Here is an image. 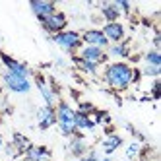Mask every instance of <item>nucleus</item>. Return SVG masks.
<instances>
[{"mask_svg":"<svg viewBox=\"0 0 161 161\" xmlns=\"http://www.w3.org/2000/svg\"><path fill=\"white\" fill-rule=\"evenodd\" d=\"M54 114H56V126H58V132L66 138H72L78 130L74 124V109L68 105L66 101H58L54 107Z\"/></svg>","mask_w":161,"mask_h":161,"instance_id":"2","label":"nucleus"},{"mask_svg":"<svg viewBox=\"0 0 161 161\" xmlns=\"http://www.w3.org/2000/svg\"><path fill=\"white\" fill-rule=\"evenodd\" d=\"M105 53L111 58H120V62H122L124 58H130V43L122 41V43H117V45H109L105 49Z\"/></svg>","mask_w":161,"mask_h":161,"instance_id":"15","label":"nucleus"},{"mask_svg":"<svg viewBox=\"0 0 161 161\" xmlns=\"http://www.w3.org/2000/svg\"><path fill=\"white\" fill-rule=\"evenodd\" d=\"M140 74L155 80V78H159V74H161V66H149V64H144L142 70H140Z\"/></svg>","mask_w":161,"mask_h":161,"instance_id":"23","label":"nucleus"},{"mask_svg":"<svg viewBox=\"0 0 161 161\" xmlns=\"http://www.w3.org/2000/svg\"><path fill=\"white\" fill-rule=\"evenodd\" d=\"M2 147H4V136L0 134V152H2Z\"/></svg>","mask_w":161,"mask_h":161,"instance_id":"32","label":"nucleus"},{"mask_svg":"<svg viewBox=\"0 0 161 161\" xmlns=\"http://www.w3.org/2000/svg\"><path fill=\"white\" fill-rule=\"evenodd\" d=\"M78 56H80V58H84V60H87V62H93V64H97V66L105 64V62L109 60L107 53L103 51V49H99V47H89V45H86V47L80 49Z\"/></svg>","mask_w":161,"mask_h":161,"instance_id":"10","label":"nucleus"},{"mask_svg":"<svg viewBox=\"0 0 161 161\" xmlns=\"http://www.w3.org/2000/svg\"><path fill=\"white\" fill-rule=\"evenodd\" d=\"M136 161H155V159H152V157H138Z\"/></svg>","mask_w":161,"mask_h":161,"instance_id":"31","label":"nucleus"},{"mask_svg":"<svg viewBox=\"0 0 161 161\" xmlns=\"http://www.w3.org/2000/svg\"><path fill=\"white\" fill-rule=\"evenodd\" d=\"M35 86H37V89L41 91V97H43V101H45V105H47V107H56V103H58L56 91L53 89L51 84H47V80H45L41 74L35 76Z\"/></svg>","mask_w":161,"mask_h":161,"instance_id":"9","label":"nucleus"},{"mask_svg":"<svg viewBox=\"0 0 161 161\" xmlns=\"http://www.w3.org/2000/svg\"><path fill=\"white\" fill-rule=\"evenodd\" d=\"M122 161H128V159H122Z\"/></svg>","mask_w":161,"mask_h":161,"instance_id":"36","label":"nucleus"},{"mask_svg":"<svg viewBox=\"0 0 161 161\" xmlns=\"http://www.w3.org/2000/svg\"><path fill=\"white\" fill-rule=\"evenodd\" d=\"M103 35L109 41V45H117V43H122L126 39V27L120 24V21H113V24H103L101 27Z\"/></svg>","mask_w":161,"mask_h":161,"instance_id":"6","label":"nucleus"},{"mask_svg":"<svg viewBox=\"0 0 161 161\" xmlns=\"http://www.w3.org/2000/svg\"><path fill=\"white\" fill-rule=\"evenodd\" d=\"M99 159H101L99 153L95 152V149H91V147H89V152H87L84 157H80V161H99Z\"/></svg>","mask_w":161,"mask_h":161,"instance_id":"27","label":"nucleus"},{"mask_svg":"<svg viewBox=\"0 0 161 161\" xmlns=\"http://www.w3.org/2000/svg\"><path fill=\"white\" fill-rule=\"evenodd\" d=\"M0 122H2V109H0Z\"/></svg>","mask_w":161,"mask_h":161,"instance_id":"34","label":"nucleus"},{"mask_svg":"<svg viewBox=\"0 0 161 161\" xmlns=\"http://www.w3.org/2000/svg\"><path fill=\"white\" fill-rule=\"evenodd\" d=\"M159 95H161V82H159V78H155L153 84H152V99L157 101Z\"/></svg>","mask_w":161,"mask_h":161,"instance_id":"26","label":"nucleus"},{"mask_svg":"<svg viewBox=\"0 0 161 161\" xmlns=\"http://www.w3.org/2000/svg\"><path fill=\"white\" fill-rule=\"evenodd\" d=\"M74 64H76V68L80 72H84V74H89V76H95L97 74V70H99V66L97 64H93V62H87V60H84V58H80L78 54H74Z\"/></svg>","mask_w":161,"mask_h":161,"instance_id":"20","label":"nucleus"},{"mask_svg":"<svg viewBox=\"0 0 161 161\" xmlns=\"http://www.w3.org/2000/svg\"><path fill=\"white\" fill-rule=\"evenodd\" d=\"M132 72L134 66H130L128 62H111L105 66V72H103V80L105 84L114 89V91H126L132 86Z\"/></svg>","mask_w":161,"mask_h":161,"instance_id":"1","label":"nucleus"},{"mask_svg":"<svg viewBox=\"0 0 161 161\" xmlns=\"http://www.w3.org/2000/svg\"><path fill=\"white\" fill-rule=\"evenodd\" d=\"M56 124V114H54V107H47L43 105L37 109V126L41 130H49Z\"/></svg>","mask_w":161,"mask_h":161,"instance_id":"12","label":"nucleus"},{"mask_svg":"<svg viewBox=\"0 0 161 161\" xmlns=\"http://www.w3.org/2000/svg\"><path fill=\"white\" fill-rule=\"evenodd\" d=\"M76 111H80V113H86V114H89V117H91V114L95 113V107L91 105V103H87V101H82V103L78 105V109H76Z\"/></svg>","mask_w":161,"mask_h":161,"instance_id":"25","label":"nucleus"},{"mask_svg":"<svg viewBox=\"0 0 161 161\" xmlns=\"http://www.w3.org/2000/svg\"><path fill=\"white\" fill-rule=\"evenodd\" d=\"M80 35H82V43L84 45H89V47H99L103 51L109 47V41L105 39V35H103L101 27H89L84 33H80Z\"/></svg>","mask_w":161,"mask_h":161,"instance_id":"7","label":"nucleus"},{"mask_svg":"<svg viewBox=\"0 0 161 161\" xmlns=\"http://www.w3.org/2000/svg\"><path fill=\"white\" fill-rule=\"evenodd\" d=\"M99 161H113V157H111V155H105V157H101Z\"/></svg>","mask_w":161,"mask_h":161,"instance_id":"33","label":"nucleus"},{"mask_svg":"<svg viewBox=\"0 0 161 161\" xmlns=\"http://www.w3.org/2000/svg\"><path fill=\"white\" fill-rule=\"evenodd\" d=\"M41 27L45 29V33H49V35H56V33H60L68 27V16L60 10H56L54 14H51L47 19L41 21Z\"/></svg>","mask_w":161,"mask_h":161,"instance_id":"5","label":"nucleus"},{"mask_svg":"<svg viewBox=\"0 0 161 161\" xmlns=\"http://www.w3.org/2000/svg\"><path fill=\"white\" fill-rule=\"evenodd\" d=\"M91 21H93V24H101L103 18H101V16H93V18H91Z\"/></svg>","mask_w":161,"mask_h":161,"instance_id":"30","label":"nucleus"},{"mask_svg":"<svg viewBox=\"0 0 161 161\" xmlns=\"http://www.w3.org/2000/svg\"><path fill=\"white\" fill-rule=\"evenodd\" d=\"M25 161H49L51 159V149L47 146H35L31 144V147L24 153Z\"/></svg>","mask_w":161,"mask_h":161,"instance_id":"14","label":"nucleus"},{"mask_svg":"<svg viewBox=\"0 0 161 161\" xmlns=\"http://www.w3.org/2000/svg\"><path fill=\"white\" fill-rule=\"evenodd\" d=\"M29 10L33 12V16H35L39 21H43V19H47L51 14L56 12V4L54 2H47V0H31Z\"/></svg>","mask_w":161,"mask_h":161,"instance_id":"11","label":"nucleus"},{"mask_svg":"<svg viewBox=\"0 0 161 161\" xmlns=\"http://www.w3.org/2000/svg\"><path fill=\"white\" fill-rule=\"evenodd\" d=\"M54 62H56V66H60V68L66 66V60H64V58H54Z\"/></svg>","mask_w":161,"mask_h":161,"instance_id":"29","label":"nucleus"},{"mask_svg":"<svg viewBox=\"0 0 161 161\" xmlns=\"http://www.w3.org/2000/svg\"><path fill=\"white\" fill-rule=\"evenodd\" d=\"M14 146V149H16V153L18 155H24L27 149L31 147V140L27 136H24L21 132H14V136H12V142H10Z\"/></svg>","mask_w":161,"mask_h":161,"instance_id":"19","label":"nucleus"},{"mask_svg":"<svg viewBox=\"0 0 161 161\" xmlns=\"http://www.w3.org/2000/svg\"><path fill=\"white\" fill-rule=\"evenodd\" d=\"M144 64H149V66H161V53L157 49H149L146 54H144Z\"/></svg>","mask_w":161,"mask_h":161,"instance_id":"22","label":"nucleus"},{"mask_svg":"<svg viewBox=\"0 0 161 161\" xmlns=\"http://www.w3.org/2000/svg\"><path fill=\"white\" fill-rule=\"evenodd\" d=\"M2 149H4V153H6L10 159L18 157V153H16V149H14V146H12V144H4V147H2Z\"/></svg>","mask_w":161,"mask_h":161,"instance_id":"28","label":"nucleus"},{"mask_svg":"<svg viewBox=\"0 0 161 161\" xmlns=\"http://www.w3.org/2000/svg\"><path fill=\"white\" fill-rule=\"evenodd\" d=\"M122 144H124L122 136H119V134H111V136H107L105 140L101 142V147H103V152H105V155H113Z\"/></svg>","mask_w":161,"mask_h":161,"instance_id":"18","label":"nucleus"},{"mask_svg":"<svg viewBox=\"0 0 161 161\" xmlns=\"http://www.w3.org/2000/svg\"><path fill=\"white\" fill-rule=\"evenodd\" d=\"M0 62L6 66V70H8V72H14V74H18V76L29 78V76L33 74V72H31V68H29L25 62H19V60H16L14 56H10V54L0 53Z\"/></svg>","mask_w":161,"mask_h":161,"instance_id":"8","label":"nucleus"},{"mask_svg":"<svg viewBox=\"0 0 161 161\" xmlns=\"http://www.w3.org/2000/svg\"><path fill=\"white\" fill-rule=\"evenodd\" d=\"M49 161H53V159H49Z\"/></svg>","mask_w":161,"mask_h":161,"instance_id":"37","label":"nucleus"},{"mask_svg":"<svg viewBox=\"0 0 161 161\" xmlns=\"http://www.w3.org/2000/svg\"><path fill=\"white\" fill-rule=\"evenodd\" d=\"M68 152H70L74 157H84L87 152H89V146L86 142V138L82 132H76L72 138H70V142H68Z\"/></svg>","mask_w":161,"mask_h":161,"instance_id":"13","label":"nucleus"},{"mask_svg":"<svg viewBox=\"0 0 161 161\" xmlns=\"http://www.w3.org/2000/svg\"><path fill=\"white\" fill-rule=\"evenodd\" d=\"M114 4H117V8L120 10L122 16H128L130 10H132V4L130 2H124V0H114Z\"/></svg>","mask_w":161,"mask_h":161,"instance_id":"24","label":"nucleus"},{"mask_svg":"<svg viewBox=\"0 0 161 161\" xmlns=\"http://www.w3.org/2000/svg\"><path fill=\"white\" fill-rule=\"evenodd\" d=\"M0 95H2V84H0Z\"/></svg>","mask_w":161,"mask_h":161,"instance_id":"35","label":"nucleus"},{"mask_svg":"<svg viewBox=\"0 0 161 161\" xmlns=\"http://www.w3.org/2000/svg\"><path fill=\"white\" fill-rule=\"evenodd\" d=\"M99 10H101V18H103V21L105 24H113V21H119L120 19V10L117 8V4L114 2H103L101 6H99Z\"/></svg>","mask_w":161,"mask_h":161,"instance_id":"16","label":"nucleus"},{"mask_svg":"<svg viewBox=\"0 0 161 161\" xmlns=\"http://www.w3.org/2000/svg\"><path fill=\"white\" fill-rule=\"evenodd\" d=\"M2 84L6 86L8 91H12V93H18V95H25L31 91L33 84L29 78H24V76H18L14 72H8L4 70L2 72Z\"/></svg>","mask_w":161,"mask_h":161,"instance_id":"4","label":"nucleus"},{"mask_svg":"<svg viewBox=\"0 0 161 161\" xmlns=\"http://www.w3.org/2000/svg\"><path fill=\"white\" fill-rule=\"evenodd\" d=\"M74 124H76V130L82 132V130H95V120L86 113H80V111H74Z\"/></svg>","mask_w":161,"mask_h":161,"instance_id":"17","label":"nucleus"},{"mask_svg":"<svg viewBox=\"0 0 161 161\" xmlns=\"http://www.w3.org/2000/svg\"><path fill=\"white\" fill-rule=\"evenodd\" d=\"M51 41L56 47H60V51H64L66 54H76L84 47L80 31H74V29H64L60 33H56V35L51 37Z\"/></svg>","mask_w":161,"mask_h":161,"instance_id":"3","label":"nucleus"},{"mask_svg":"<svg viewBox=\"0 0 161 161\" xmlns=\"http://www.w3.org/2000/svg\"><path fill=\"white\" fill-rule=\"evenodd\" d=\"M140 152H142V144L140 142H130L128 146H126V149H124V155H126L128 161H132V159L140 157Z\"/></svg>","mask_w":161,"mask_h":161,"instance_id":"21","label":"nucleus"}]
</instances>
